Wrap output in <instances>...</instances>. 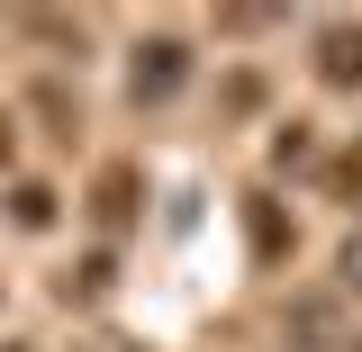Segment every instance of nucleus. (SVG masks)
Masks as SVG:
<instances>
[{
    "instance_id": "1",
    "label": "nucleus",
    "mask_w": 362,
    "mask_h": 352,
    "mask_svg": "<svg viewBox=\"0 0 362 352\" xmlns=\"http://www.w3.org/2000/svg\"><path fill=\"white\" fill-rule=\"evenodd\" d=\"M181 73H190V54H181L173 37H154L145 54H136V99H173V90H181Z\"/></svg>"
},
{
    "instance_id": "2",
    "label": "nucleus",
    "mask_w": 362,
    "mask_h": 352,
    "mask_svg": "<svg viewBox=\"0 0 362 352\" xmlns=\"http://www.w3.org/2000/svg\"><path fill=\"white\" fill-rule=\"evenodd\" d=\"M317 82L362 90V28H326V37H317Z\"/></svg>"
},
{
    "instance_id": "3",
    "label": "nucleus",
    "mask_w": 362,
    "mask_h": 352,
    "mask_svg": "<svg viewBox=\"0 0 362 352\" xmlns=\"http://www.w3.org/2000/svg\"><path fill=\"white\" fill-rule=\"evenodd\" d=\"M90 217H100V226H127V217H136V172H127V163H118V172H100Z\"/></svg>"
},
{
    "instance_id": "4",
    "label": "nucleus",
    "mask_w": 362,
    "mask_h": 352,
    "mask_svg": "<svg viewBox=\"0 0 362 352\" xmlns=\"http://www.w3.org/2000/svg\"><path fill=\"white\" fill-rule=\"evenodd\" d=\"M272 163H281V172H308V163H317V127H281Z\"/></svg>"
},
{
    "instance_id": "5",
    "label": "nucleus",
    "mask_w": 362,
    "mask_h": 352,
    "mask_svg": "<svg viewBox=\"0 0 362 352\" xmlns=\"http://www.w3.org/2000/svg\"><path fill=\"white\" fill-rule=\"evenodd\" d=\"M335 190H344V199H362V145H354V154H335Z\"/></svg>"
},
{
    "instance_id": "6",
    "label": "nucleus",
    "mask_w": 362,
    "mask_h": 352,
    "mask_svg": "<svg viewBox=\"0 0 362 352\" xmlns=\"http://www.w3.org/2000/svg\"><path fill=\"white\" fill-rule=\"evenodd\" d=\"M344 280H354V289H362V226H354V235H344Z\"/></svg>"
}]
</instances>
